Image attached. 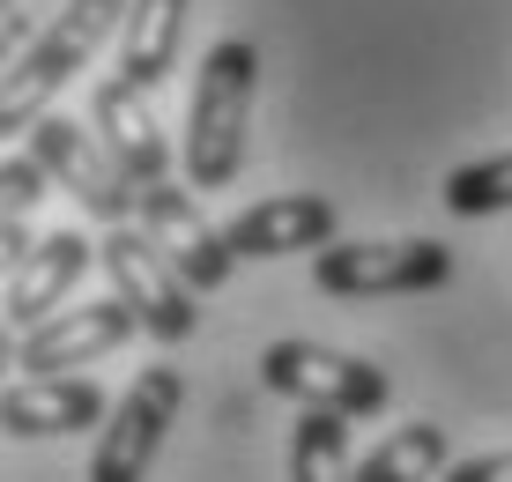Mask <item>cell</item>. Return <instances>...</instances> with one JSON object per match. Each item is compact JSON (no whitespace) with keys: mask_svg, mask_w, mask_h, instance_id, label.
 <instances>
[{"mask_svg":"<svg viewBox=\"0 0 512 482\" xmlns=\"http://www.w3.org/2000/svg\"><path fill=\"white\" fill-rule=\"evenodd\" d=\"M253 97H260V52L245 38L208 45L193 97H186V186H231L245 171Z\"/></svg>","mask_w":512,"mask_h":482,"instance_id":"6da1fadb","label":"cell"},{"mask_svg":"<svg viewBox=\"0 0 512 482\" xmlns=\"http://www.w3.org/2000/svg\"><path fill=\"white\" fill-rule=\"evenodd\" d=\"M127 8H134V0H67L38 38L15 52L8 89H0V119H8L15 141L38 127V119L52 112V97H60V89L97 60L104 38H119V30H127Z\"/></svg>","mask_w":512,"mask_h":482,"instance_id":"7a4b0ae2","label":"cell"},{"mask_svg":"<svg viewBox=\"0 0 512 482\" xmlns=\"http://www.w3.org/2000/svg\"><path fill=\"white\" fill-rule=\"evenodd\" d=\"M97 267L112 275V297L119 305H134L141 334L164 349L193 342V327H201V305H193V282L171 267V253L149 238L141 223H112L97 238Z\"/></svg>","mask_w":512,"mask_h":482,"instance_id":"3957f363","label":"cell"},{"mask_svg":"<svg viewBox=\"0 0 512 482\" xmlns=\"http://www.w3.org/2000/svg\"><path fill=\"white\" fill-rule=\"evenodd\" d=\"M453 275V253L438 238H334L312 253V290L364 305V297H423Z\"/></svg>","mask_w":512,"mask_h":482,"instance_id":"277c9868","label":"cell"},{"mask_svg":"<svg viewBox=\"0 0 512 482\" xmlns=\"http://www.w3.org/2000/svg\"><path fill=\"white\" fill-rule=\"evenodd\" d=\"M260 386L297 408H334V416H379L386 401H394V386H386L379 364H364V356H342L327 342H275L260 356Z\"/></svg>","mask_w":512,"mask_h":482,"instance_id":"5b68a950","label":"cell"},{"mask_svg":"<svg viewBox=\"0 0 512 482\" xmlns=\"http://www.w3.org/2000/svg\"><path fill=\"white\" fill-rule=\"evenodd\" d=\"M15 149H30V156H38L52 186H67V193H75V201L90 208V216H97L104 230H112V223H134L141 186L112 164V149H104V141H97L90 127H75L67 112H45L38 127L15 141Z\"/></svg>","mask_w":512,"mask_h":482,"instance_id":"8992f818","label":"cell"},{"mask_svg":"<svg viewBox=\"0 0 512 482\" xmlns=\"http://www.w3.org/2000/svg\"><path fill=\"white\" fill-rule=\"evenodd\" d=\"M179 416H186V379L171 364H149L127 394L112 401V423H104V438L90 453V482H141Z\"/></svg>","mask_w":512,"mask_h":482,"instance_id":"52a82bcc","label":"cell"},{"mask_svg":"<svg viewBox=\"0 0 512 482\" xmlns=\"http://www.w3.org/2000/svg\"><path fill=\"white\" fill-rule=\"evenodd\" d=\"M134 223L149 230L156 245L171 253V267L193 282V290H223V282L238 275V253H231V230L223 223H208L201 216V201L179 186V178H149L141 186V208H134Z\"/></svg>","mask_w":512,"mask_h":482,"instance_id":"ba28073f","label":"cell"},{"mask_svg":"<svg viewBox=\"0 0 512 482\" xmlns=\"http://www.w3.org/2000/svg\"><path fill=\"white\" fill-rule=\"evenodd\" d=\"M141 334L134 305H119V297H104V305H67L52 312L45 327L15 334V379H60L67 364H97V356L127 349Z\"/></svg>","mask_w":512,"mask_h":482,"instance_id":"9c48e42d","label":"cell"},{"mask_svg":"<svg viewBox=\"0 0 512 482\" xmlns=\"http://www.w3.org/2000/svg\"><path fill=\"white\" fill-rule=\"evenodd\" d=\"M97 267V238H82V230H45L38 245H30L23 260L8 267V327L30 334L45 327L52 312H67V297H75V282Z\"/></svg>","mask_w":512,"mask_h":482,"instance_id":"30bf717a","label":"cell"},{"mask_svg":"<svg viewBox=\"0 0 512 482\" xmlns=\"http://www.w3.org/2000/svg\"><path fill=\"white\" fill-rule=\"evenodd\" d=\"M334 201L327 193H275V201L238 208L231 223V253L238 260H290V253H327L334 245Z\"/></svg>","mask_w":512,"mask_h":482,"instance_id":"8fae6325","label":"cell"},{"mask_svg":"<svg viewBox=\"0 0 512 482\" xmlns=\"http://www.w3.org/2000/svg\"><path fill=\"white\" fill-rule=\"evenodd\" d=\"M90 127L97 141L112 149V164L134 178V186H149V178H171V141L164 127H156V112H149V89L127 82V75H112L97 89V104H90Z\"/></svg>","mask_w":512,"mask_h":482,"instance_id":"7c38bea8","label":"cell"},{"mask_svg":"<svg viewBox=\"0 0 512 482\" xmlns=\"http://www.w3.org/2000/svg\"><path fill=\"white\" fill-rule=\"evenodd\" d=\"M112 416V401H104L97 379H15L8 386V408H0V423H8V438H67V431H90V423Z\"/></svg>","mask_w":512,"mask_h":482,"instance_id":"4fadbf2b","label":"cell"},{"mask_svg":"<svg viewBox=\"0 0 512 482\" xmlns=\"http://www.w3.org/2000/svg\"><path fill=\"white\" fill-rule=\"evenodd\" d=\"M186 15H193V0H134L127 30H119V75L141 89H164L186 52Z\"/></svg>","mask_w":512,"mask_h":482,"instance_id":"5bb4252c","label":"cell"},{"mask_svg":"<svg viewBox=\"0 0 512 482\" xmlns=\"http://www.w3.org/2000/svg\"><path fill=\"white\" fill-rule=\"evenodd\" d=\"M446 468H453L446 423H401L394 438H379L372 453H364L357 482H446Z\"/></svg>","mask_w":512,"mask_h":482,"instance_id":"9a60e30c","label":"cell"},{"mask_svg":"<svg viewBox=\"0 0 512 482\" xmlns=\"http://www.w3.org/2000/svg\"><path fill=\"white\" fill-rule=\"evenodd\" d=\"M290 482H357L349 416H334V408H297V423H290Z\"/></svg>","mask_w":512,"mask_h":482,"instance_id":"2e32d148","label":"cell"},{"mask_svg":"<svg viewBox=\"0 0 512 482\" xmlns=\"http://www.w3.org/2000/svg\"><path fill=\"white\" fill-rule=\"evenodd\" d=\"M446 208L453 216H512V149L475 156L446 178Z\"/></svg>","mask_w":512,"mask_h":482,"instance_id":"e0dca14e","label":"cell"},{"mask_svg":"<svg viewBox=\"0 0 512 482\" xmlns=\"http://www.w3.org/2000/svg\"><path fill=\"white\" fill-rule=\"evenodd\" d=\"M45 193H52L45 164H38L30 149H15V156H8V267L23 260L30 245H38V238H30V216H38V201H45Z\"/></svg>","mask_w":512,"mask_h":482,"instance_id":"ac0fdd59","label":"cell"},{"mask_svg":"<svg viewBox=\"0 0 512 482\" xmlns=\"http://www.w3.org/2000/svg\"><path fill=\"white\" fill-rule=\"evenodd\" d=\"M446 482H512V453H475V460H453Z\"/></svg>","mask_w":512,"mask_h":482,"instance_id":"d6986e66","label":"cell"}]
</instances>
